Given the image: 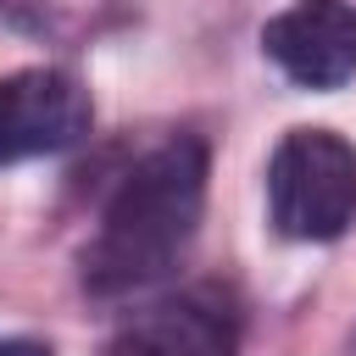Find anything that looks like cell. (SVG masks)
Returning a JSON list of instances; mask_svg holds the SVG:
<instances>
[{
	"label": "cell",
	"mask_w": 356,
	"mask_h": 356,
	"mask_svg": "<svg viewBox=\"0 0 356 356\" xmlns=\"http://www.w3.org/2000/svg\"><path fill=\"white\" fill-rule=\"evenodd\" d=\"M206 206V145L195 134H172L150 156H139L117 195L100 211V228L83 250L89 295H128L178 267L200 228Z\"/></svg>",
	"instance_id": "obj_1"
},
{
	"label": "cell",
	"mask_w": 356,
	"mask_h": 356,
	"mask_svg": "<svg viewBox=\"0 0 356 356\" xmlns=\"http://www.w3.org/2000/svg\"><path fill=\"white\" fill-rule=\"evenodd\" d=\"M267 211L284 239H339L356 222V145L334 128H295L267 161Z\"/></svg>",
	"instance_id": "obj_2"
},
{
	"label": "cell",
	"mask_w": 356,
	"mask_h": 356,
	"mask_svg": "<svg viewBox=\"0 0 356 356\" xmlns=\"http://www.w3.org/2000/svg\"><path fill=\"white\" fill-rule=\"evenodd\" d=\"M267 56L306 89H339L356 78V6L345 0H295L261 28Z\"/></svg>",
	"instance_id": "obj_3"
},
{
	"label": "cell",
	"mask_w": 356,
	"mask_h": 356,
	"mask_svg": "<svg viewBox=\"0 0 356 356\" xmlns=\"http://www.w3.org/2000/svg\"><path fill=\"white\" fill-rule=\"evenodd\" d=\"M100 356H234V317L211 295H178L139 312Z\"/></svg>",
	"instance_id": "obj_4"
},
{
	"label": "cell",
	"mask_w": 356,
	"mask_h": 356,
	"mask_svg": "<svg viewBox=\"0 0 356 356\" xmlns=\"http://www.w3.org/2000/svg\"><path fill=\"white\" fill-rule=\"evenodd\" d=\"M0 356H50V350L33 339H0Z\"/></svg>",
	"instance_id": "obj_5"
},
{
	"label": "cell",
	"mask_w": 356,
	"mask_h": 356,
	"mask_svg": "<svg viewBox=\"0 0 356 356\" xmlns=\"http://www.w3.org/2000/svg\"><path fill=\"white\" fill-rule=\"evenodd\" d=\"M0 161H6V134H0Z\"/></svg>",
	"instance_id": "obj_6"
},
{
	"label": "cell",
	"mask_w": 356,
	"mask_h": 356,
	"mask_svg": "<svg viewBox=\"0 0 356 356\" xmlns=\"http://www.w3.org/2000/svg\"><path fill=\"white\" fill-rule=\"evenodd\" d=\"M345 356H356V339H350V350H345Z\"/></svg>",
	"instance_id": "obj_7"
}]
</instances>
